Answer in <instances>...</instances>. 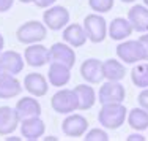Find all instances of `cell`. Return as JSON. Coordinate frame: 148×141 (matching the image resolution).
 <instances>
[{
    "label": "cell",
    "instance_id": "277c9868",
    "mask_svg": "<svg viewBox=\"0 0 148 141\" xmlns=\"http://www.w3.org/2000/svg\"><path fill=\"white\" fill-rule=\"evenodd\" d=\"M84 29H85L87 38L91 43H101L107 35V22L103 16H99V13H93V15L85 16Z\"/></svg>",
    "mask_w": 148,
    "mask_h": 141
},
{
    "label": "cell",
    "instance_id": "d4e9b609",
    "mask_svg": "<svg viewBox=\"0 0 148 141\" xmlns=\"http://www.w3.org/2000/svg\"><path fill=\"white\" fill-rule=\"evenodd\" d=\"M131 81L136 87L145 89L148 87V62L139 63L131 70Z\"/></svg>",
    "mask_w": 148,
    "mask_h": 141
},
{
    "label": "cell",
    "instance_id": "d6a6232c",
    "mask_svg": "<svg viewBox=\"0 0 148 141\" xmlns=\"http://www.w3.org/2000/svg\"><path fill=\"white\" fill-rule=\"evenodd\" d=\"M3 48H5V40H3V37H2V33H0V54H2V51H3Z\"/></svg>",
    "mask_w": 148,
    "mask_h": 141
},
{
    "label": "cell",
    "instance_id": "9c48e42d",
    "mask_svg": "<svg viewBox=\"0 0 148 141\" xmlns=\"http://www.w3.org/2000/svg\"><path fill=\"white\" fill-rule=\"evenodd\" d=\"M49 56H51V62H58L63 65L73 68L74 62H76V52H74L73 46H69L68 43H54L49 48Z\"/></svg>",
    "mask_w": 148,
    "mask_h": 141
},
{
    "label": "cell",
    "instance_id": "836d02e7",
    "mask_svg": "<svg viewBox=\"0 0 148 141\" xmlns=\"http://www.w3.org/2000/svg\"><path fill=\"white\" fill-rule=\"evenodd\" d=\"M123 3H132V2H136V0H121Z\"/></svg>",
    "mask_w": 148,
    "mask_h": 141
},
{
    "label": "cell",
    "instance_id": "4fadbf2b",
    "mask_svg": "<svg viewBox=\"0 0 148 141\" xmlns=\"http://www.w3.org/2000/svg\"><path fill=\"white\" fill-rule=\"evenodd\" d=\"M80 76L87 81L88 84H98L104 79L103 75V62L98 59H87L80 65Z\"/></svg>",
    "mask_w": 148,
    "mask_h": 141
},
{
    "label": "cell",
    "instance_id": "4316f807",
    "mask_svg": "<svg viewBox=\"0 0 148 141\" xmlns=\"http://www.w3.org/2000/svg\"><path fill=\"white\" fill-rule=\"evenodd\" d=\"M85 141H109L107 132L103 128H91L88 132H85Z\"/></svg>",
    "mask_w": 148,
    "mask_h": 141
},
{
    "label": "cell",
    "instance_id": "d590c367",
    "mask_svg": "<svg viewBox=\"0 0 148 141\" xmlns=\"http://www.w3.org/2000/svg\"><path fill=\"white\" fill-rule=\"evenodd\" d=\"M143 5H145L147 8H148V0H143Z\"/></svg>",
    "mask_w": 148,
    "mask_h": 141
},
{
    "label": "cell",
    "instance_id": "3957f363",
    "mask_svg": "<svg viewBox=\"0 0 148 141\" xmlns=\"http://www.w3.org/2000/svg\"><path fill=\"white\" fill-rule=\"evenodd\" d=\"M52 110L58 114H71L76 110H79L77 103V95L74 89H60L51 98Z\"/></svg>",
    "mask_w": 148,
    "mask_h": 141
},
{
    "label": "cell",
    "instance_id": "ffe728a7",
    "mask_svg": "<svg viewBox=\"0 0 148 141\" xmlns=\"http://www.w3.org/2000/svg\"><path fill=\"white\" fill-rule=\"evenodd\" d=\"M128 21L136 32H148V8L145 5H134L128 13Z\"/></svg>",
    "mask_w": 148,
    "mask_h": 141
},
{
    "label": "cell",
    "instance_id": "5bb4252c",
    "mask_svg": "<svg viewBox=\"0 0 148 141\" xmlns=\"http://www.w3.org/2000/svg\"><path fill=\"white\" fill-rule=\"evenodd\" d=\"M24 89L33 97H44L49 90L47 79L41 73H29L24 78Z\"/></svg>",
    "mask_w": 148,
    "mask_h": 141
},
{
    "label": "cell",
    "instance_id": "7402d4cb",
    "mask_svg": "<svg viewBox=\"0 0 148 141\" xmlns=\"http://www.w3.org/2000/svg\"><path fill=\"white\" fill-rule=\"evenodd\" d=\"M74 92L77 95L79 110L87 111L95 106V103H96V94H95V89L90 84H79V86L74 87Z\"/></svg>",
    "mask_w": 148,
    "mask_h": 141
},
{
    "label": "cell",
    "instance_id": "ba28073f",
    "mask_svg": "<svg viewBox=\"0 0 148 141\" xmlns=\"http://www.w3.org/2000/svg\"><path fill=\"white\" fill-rule=\"evenodd\" d=\"M88 128V121L84 117L82 114H66L65 121L62 124V130L66 136H71V138H79L84 136Z\"/></svg>",
    "mask_w": 148,
    "mask_h": 141
},
{
    "label": "cell",
    "instance_id": "8fae6325",
    "mask_svg": "<svg viewBox=\"0 0 148 141\" xmlns=\"http://www.w3.org/2000/svg\"><path fill=\"white\" fill-rule=\"evenodd\" d=\"M24 60L30 67H44L47 62H51L49 48H46L44 44L40 43L29 44L27 49L24 51Z\"/></svg>",
    "mask_w": 148,
    "mask_h": 141
},
{
    "label": "cell",
    "instance_id": "83f0119b",
    "mask_svg": "<svg viewBox=\"0 0 148 141\" xmlns=\"http://www.w3.org/2000/svg\"><path fill=\"white\" fill-rule=\"evenodd\" d=\"M139 105L143 108V110L148 111V87H145V89H142V92L139 94Z\"/></svg>",
    "mask_w": 148,
    "mask_h": 141
},
{
    "label": "cell",
    "instance_id": "5b68a950",
    "mask_svg": "<svg viewBox=\"0 0 148 141\" xmlns=\"http://www.w3.org/2000/svg\"><path fill=\"white\" fill-rule=\"evenodd\" d=\"M43 22L49 30H62L69 24V11L62 5L49 6L43 13Z\"/></svg>",
    "mask_w": 148,
    "mask_h": 141
},
{
    "label": "cell",
    "instance_id": "7c38bea8",
    "mask_svg": "<svg viewBox=\"0 0 148 141\" xmlns=\"http://www.w3.org/2000/svg\"><path fill=\"white\" fill-rule=\"evenodd\" d=\"M44 132H46V124L40 116L21 121V133H22V136L25 140L35 141V140L41 138L44 135Z\"/></svg>",
    "mask_w": 148,
    "mask_h": 141
},
{
    "label": "cell",
    "instance_id": "9a60e30c",
    "mask_svg": "<svg viewBox=\"0 0 148 141\" xmlns=\"http://www.w3.org/2000/svg\"><path fill=\"white\" fill-rule=\"evenodd\" d=\"M47 79H49V84H52L54 87L66 86L69 83V79H71V68L58 62H51Z\"/></svg>",
    "mask_w": 148,
    "mask_h": 141
},
{
    "label": "cell",
    "instance_id": "8992f818",
    "mask_svg": "<svg viewBox=\"0 0 148 141\" xmlns=\"http://www.w3.org/2000/svg\"><path fill=\"white\" fill-rule=\"evenodd\" d=\"M117 56L125 63H137L140 60H145L143 49L140 46L139 40H126L117 46Z\"/></svg>",
    "mask_w": 148,
    "mask_h": 141
},
{
    "label": "cell",
    "instance_id": "ac0fdd59",
    "mask_svg": "<svg viewBox=\"0 0 148 141\" xmlns=\"http://www.w3.org/2000/svg\"><path fill=\"white\" fill-rule=\"evenodd\" d=\"M14 110L19 116V119H29V117H36L41 116V105L36 100V97H22L21 100H17Z\"/></svg>",
    "mask_w": 148,
    "mask_h": 141
},
{
    "label": "cell",
    "instance_id": "1f68e13d",
    "mask_svg": "<svg viewBox=\"0 0 148 141\" xmlns=\"http://www.w3.org/2000/svg\"><path fill=\"white\" fill-rule=\"evenodd\" d=\"M126 140H128V141H143L145 138H143L142 135H139V133H132V135H129Z\"/></svg>",
    "mask_w": 148,
    "mask_h": 141
},
{
    "label": "cell",
    "instance_id": "30bf717a",
    "mask_svg": "<svg viewBox=\"0 0 148 141\" xmlns=\"http://www.w3.org/2000/svg\"><path fill=\"white\" fill-rule=\"evenodd\" d=\"M24 70V57L16 51H2L0 54V73L19 75Z\"/></svg>",
    "mask_w": 148,
    "mask_h": 141
},
{
    "label": "cell",
    "instance_id": "f546056e",
    "mask_svg": "<svg viewBox=\"0 0 148 141\" xmlns=\"http://www.w3.org/2000/svg\"><path fill=\"white\" fill-rule=\"evenodd\" d=\"M57 0H33V3L38 6V8H49L52 6Z\"/></svg>",
    "mask_w": 148,
    "mask_h": 141
},
{
    "label": "cell",
    "instance_id": "e575fe53",
    "mask_svg": "<svg viewBox=\"0 0 148 141\" xmlns=\"http://www.w3.org/2000/svg\"><path fill=\"white\" fill-rule=\"evenodd\" d=\"M19 2H22V3H32L33 0H19Z\"/></svg>",
    "mask_w": 148,
    "mask_h": 141
},
{
    "label": "cell",
    "instance_id": "52a82bcc",
    "mask_svg": "<svg viewBox=\"0 0 148 141\" xmlns=\"http://www.w3.org/2000/svg\"><path fill=\"white\" fill-rule=\"evenodd\" d=\"M126 97L125 87L120 84V81H107L99 87V103H123Z\"/></svg>",
    "mask_w": 148,
    "mask_h": 141
},
{
    "label": "cell",
    "instance_id": "2e32d148",
    "mask_svg": "<svg viewBox=\"0 0 148 141\" xmlns=\"http://www.w3.org/2000/svg\"><path fill=\"white\" fill-rule=\"evenodd\" d=\"M21 119L14 108L11 106H0V135L6 136L11 135L17 128Z\"/></svg>",
    "mask_w": 148,
    "mask_h": 141
},
{
    "label": "cell",
    "instance_id": "603a6c76",
    "mask_svg": "<svg viewBox=\"0 0 148 141\" xmlns=\"http://www.w3.org/2000/svg\"><path fill=\"white\" fill-rule=\"evenodd\" d=\"M103 75L107 81H121L126 75L125 65L117 59H107L103 62Z\"/></svg>",
    "mask_w": 148,
    "mask_h": 141
},
{
    "label": "cell",
    "instance_id": "4dcf8cb0",
    "mask_svg": "<svg viewBox=\"0 0 148 141\" xmlns=\"http://www.w3.org/2000/svg\"><path fill=\"white\" fill-rule=\"evenodd\" d=\"M13 3H14V0H0V13H5L8 10H11Z\"/></svg>",
    "mask_w": 148,
    "mask_h": 141
},
{
    "label": "cell",
    "instance_id": "44dd1931",
    "mask_svg": "<svg viewBox=\"0 0 148 141\" xmlns=\"http://www.w3.org/2000/svg\"><path fill=\"white\" fill-rule=\"evenodd\" d=\"M107 32H109L112 40L121 41V40H126L128 37H131L134 29H132L131 22H129L128 19H125V17H115V19H112V22L109 24Z\"/></svg>",
    "mask_w": 148,
    "mask_h": 141
},
{
    "label": "cell",
    "instance_id": "e0dca14e",
    "mask_svg": "<svg viewBox=\"0 0 148 141\" xmlns=\"http://www.w3.org/2000/svg\"><path fill=\"white\" fill-rule=\"evenodd\" d=\"M21 92H22V84L14 75L0 73V98L2 100L14 98Z\"/></svg>",
    "mask_w": 148,
    "mask_h": 141
},
{
    "label": "cell",
    "instance_id": "6da1fadb",
    "mask_svg": "<svg viewBox=\"0 0 148 141\" xmlns=\"http://www.w3.org/2000/svg\"><path fill=\"white\" fill-rule=\"evenodd\" d=\"M126 116H128V111L123 103H104L98 113V122L104 128L117 130L125 124Z\"/></svg>",
    "mask_w": 148,
    "mask_h": 141
},
{
    "label": "cell",
    "instance_id": "cb8c5ba5",
    "mask_svg": "<svg viewBox=\"0 0 148 141\" xmlns=\"http://www.w3.org/2000/svg\"><path fill=\"white\" fill-rule=\"evenodd\" d=\"M126 119H128L129 127L136 132H143L148 128V111L143 110L142 106L131 110L129 114L126 116Z\"/></svg>",
    "mask_w": 148,
    "mask_h": 141
},
{
    "label": "cell",
    "instance_id": "f1b7e54d",
    "mask_svg": "<svg viewBox=\"0 0 148 141\" xmlns=\"http://www.w3.org/2000/svg\"><path fill=\"white\" fill-rule=\"evenodd\" d=\"M139 43H140V46H142V49H143L145 60H148V32H145V33L139 38Z\"/></svg>",
    "mask_w": 148,
    "mask_h": 141
},
{
    "label": "cell",
    "instance_id": "d6986e66",
    "mask_svg": "<svg viewBox=\"0 0 148 141\" xmlns=\"http://www.w3.org/2000/svg\"><path fill=\"white\" fill-rule=\"evenodd\" d=\"M63 41L68 43L73 48H80L85 44V41L88 40L85 33V29L80 24H68L63 29Z\"/></svg>",
    "mask_w": 148,
    "mask_h": 141
},
{
    "label": "cell",
    "instance_id": "7a4b0ae2",
    "mask_svg": "<svg viewBox=\"0 0 148 141\" xmlns=\"http://www.w3.org/2000/svg\"><path fill=\"white\" fill-rule=\"evenodd\" d=\"M16 37L17 41L22 44L40 43L47 37V27L44 22H40V21H27L22 26L17 27Z\"/></svg>",
    "mask_w": 148,
    "mask_h": 141
},
{
    "label": "cell",
    "instance_id": "484cf974",
    "mask_svg": "<svg viewBox=\"0 0 148 141\" xmlns=\"http://www.w3.org/2000/svg\"><path fill=\"white\" fill-rule=\"evenodd\" d=\"M114 0H88V6L96 13H109L114 8Z\"/></svg>",
    "mask_w": 148,
    "mask_h": 141
}]
</instances>
